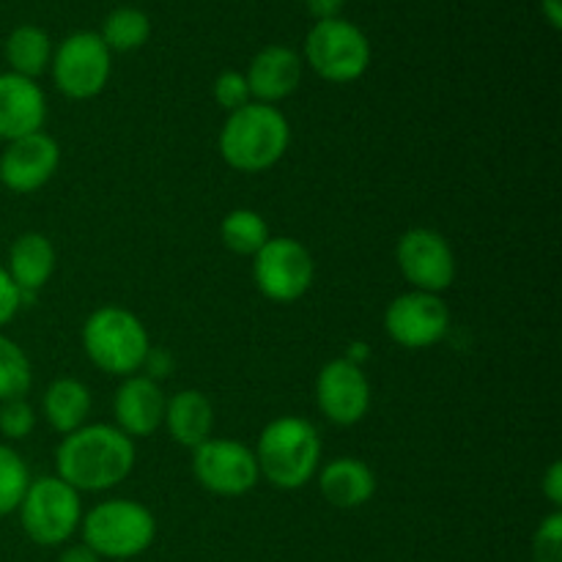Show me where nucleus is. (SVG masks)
<instances>
[{"label": "nucleus", "instance_id": "obj_1", "mask_svg": "<svg viewBox=\"0 0 562 562\" xmlns=\"http://www.w3.org/2000/svg\"><path fill=\"white\" fill-rule=\"evenodd\" d=\"M135 439L113 423H86L55 448V475L75 492H110L132 475Z\"/></svg>", "mask_w": 562, "mask_h": 562}, {"label": "nucleus", "instance_id": "obj_2", "mask_svg": "<svg viewBox=\"0 0 562 562\" xmlns=\"http://www.w3.org/2000/svg\"><path fill=\"white\" fill-rule=\"evenodd\" d=\"M291 124L278 104L250 102L234 110L220 130V157L239 173H263L285 157Z\"/></svg>", "mask_w": 562, "mask_h": 562}, {"label": "nucleus", "instance_id": "obj_3", "mask_svg": "<svg viewBox=\"0 0 562 562\" xmlns=\"http://www.w3.org/2000/svg\"><path fill=\"white\" fill-rule=\"evenodd\" d=\"M252 453L263 481L283 492H296L307 486L322 467V437L305 417L283 415L263 426Z\"/></svg>", "mask_w": 562, "mask_h": 562}, {"label": "nucleus", "instance_id": "obj_4", "mask_svg": "<svg viewBox=\"0 0 562 562\" xmlns=\"http://www.w3.org/2000/svg\"><path fill=\"white\" fill-rule=\"evenodd\" d=\"M86 357L110 376H135L146 366L151 338L140 318L121 305H102L80 329Z\"/></svg>", "mask_w": 562, "mask_h": 562}, {"label": "nucleus", "instance_id": "obj_5", "mask_svg": "<svg viewBox=\"0 0 562 562\" xmlns=\"http://www.w3.org/2000/svg\"><path fill=\"white\" fill-rule=\"evenodd\" d=\"M80 536L99 560H132L151 549L157 519L137 499L110 497L82 514Z\"/></svg>", "mask_w": 562, "mask_h": 562}, {"label": "nucleus", "instance_id": "obj_6", "mask_svg": "<svg viewBox=\"0 0 562 562\" xmlns=\"http://www.w3.org/2000/svg\"><path fill=\"white\" fill-rule=\"evenodd\" d=\"M16 514L22 530L36 547L55 549L69 543L80 532L86 510H82L80 492H75L58 475H44L31 481Z\"/></svg>", "mask_w": 562, "mask_h": 562}, {"label": "nucleus", "instance_id": "obj_7", "mask_svg": "<svg viewBox=\"0 0 562 562\" xmlns=\"http://www.w3.org/2000/svg\"><path fill=\"white\" fill-rule=\"evenodd\" d=\"M302 60L322 80L346 86V82L360 80L371 66V42L360 25L344 16L322 20L307 31Z\"/></svg>", "mask_w": 562, "mask_h": 562}, {"label": "nucleus", "instance_id": "obj_8", "mask_svg": "<svg viewBox=\"0 0 562 562\" xmlns=\"http://www.w3.org/2000/svg\"><path fill=\"white\" fill-rule=\"evenodd\" d=\"M110 71H113V53L97 31L71 33L53 49L49 75L55 88L77 102L99 97L108 86Z\"/></svg>", "mask_w": 562, "mask_h": 562}, {"label": "nucleus", "instance_id": "obj_9", "mask_svg": "<svg viewBox=\"0 0 562 562\" xmlns=\"http://www.w3.org/2000/svg\"><path fill=\"white\" fill-rule=\"evenodd\" d=\"M316 263L311 250L291 236H272L252 256V280L261 296L278 305H291L311 291Z\"/></svg>", "mask_w": 562, "mask_h": 562}, {"label": "nucleus", "instance_id": "obj_10", "mask_svg": "<svg viewBox=\"0 0 562 562\" xmlns=\"http://www.w3.org/2000/svg\"><path fill=\"white\" fill-rule=\"evenodd\" d=\"M192 475L214 497H245L261 481L252 448L217 437L192 450Z\"/></svg>", "mask_w": 562, "mask_h": 562}, {"label": "nucleus", "instance_id": "obj_11", "mask_svg": "<svg viewBox=\"0 0 562 562\" xmlns=\"http://www.w3.org/2000/svg\"><path fill=\"white\" fill-rule=\"evenodd\" d=\"M450 329V307L439 294L404 291L384 311V333L395 346L423 351L437 346Z\"/></svg>", "mask_w": 562, "mask_h": 562}, {"label": "nucleus", "instance_id": "obj_12", "mask_svg": "<svg viewBox=\"0 0 562 562\" xmlns=\"http://www.w3.org/2000/svg\"><path fill=\"white\" fill-rule=\"evenodd\" d=\"M395 263L415 291L439 294L456 280V252L439 231L409 228L395 245Z\"/></svg>", "mask_w": 562, "mask_h": 562}, {"label": "nucleus", "instance_id": "obj_13", "mask_svg": "<svg viewBox=\"0 0 562 562\" xmlns=\"http://www.w3.org/2000/svg\"><path fill=\"white\" fill-rule=\"evenodd\" d=\"M316 406L333 426H357L371 409V382L357 362L338 357L316 376Z\"/></svg>", "mask_w": 562, "mask_h": 562}, {"label": "nucleus", "instance_id": "obj_14", "mask_svg": "<svg viewBox=\"0 0 562 562\" xmlns=\"http://www.w3.org/2000/svg\"><path fill=\"white\" fill-rule=\"evenodd\" d=\"M58 162V140L44 130L16 137V140L5 143L3 154H0V184L16 195H31L53 179Z\"/></svg>", "mask_w": 562, "mask_h": 562}, {"label": "nucleus", "instance_id": "obj_15", "mask_svg": "<svg viewBox=\"0 0 562 562\" xmlns=\"http://www.w3.org/2000/svg\"><path fill=\"white\" fill-rule=\"evenodd\" d=\"M165 398L159 382H154L146 373L126 376L113 395V417L115 428L130 439H146L162 428L165 420Z\"/></svg>", "mask_w": 562, "mask_h": 562}, {"label": "nucleus", "instance_id": "obj_16", "mask_svg": "<svg viewBox=\"0 0 562 562\" xmlns=\"http://www.w3.org/2000/svg\"><path fill=\"white\" fill-rule=\"evenodd\" d=\"M305 60L289 44H269L252 55L245 77L250 86L252 102L278 104L300 88Z\"/></svg>", "mask_w": 562, "mask_h": 562}, {"label": "nucleus", "instance_id": "obj_17", "mask_svg": "<svg viewBox=\"0 0 562 562\" xmlns=\"http://www.w3.org/2000/svg\"><path fill=\"white\" fill-rule=\"evenodd\" d=\"M47 124V97L42 86L31 77H20L14 71L0 75V140L42 132Z\"/></svg>", "mask_w": 562, "mask_h": 562}, {"label": "nucleus", "instance_id": "obj_18", "mask_svg": "<svg viewBox=\"0 0 562 562\" xmlns=\"http://www.w3.org/2000/svg\"><path fill=\"white\" fill-rule=\"evenodd\" d=\"M316 477L322 497L340 510L362 508L376 494V475L366 461L355 459V456L327 461L324 467H318Z\"/></svg>", "mask_w": 562, "mask_h": 562}, {"label": "nucleus", "instance_id": "obj_19", "mask_svg": "<svg viewBox=\"0 0 562 562\" xmlns=\"http://www.w3.org/2000/svg\"><path fill=\"white\" fill-rule=\"evenodd\" d=\"M55 267H58L55 245L47 236L38 234V231H27V234H20L11 241L9 258H5V272L14 280L16 289L22 291L25 302L49 283Z\"/></svg>", "mask_w": 562, "mask_h": 562}, {"label": "nucleus", "instance_id": "obj_20", "mask_svg": "<svg viewBox=\"0 0 562 562\" xmlns=\"http://www.w3.org/2000/svg\"><path fill=\"white\" fill-rule=\"evenodd\" d=\"M170 439L187 450H195L214 431V406L201 390H181L165 404V420Z\"/></svg>", "mask_w": 562, "mask_h": 562}, {"label": "nucleus", "instance_id": "obj_21", "mask_svg": "<svg viewBox=\"0 0 562 562\" xmlns=\"http://www.w3.org/2000/svg\"><path fill=\"white\" fill-rule=\"evenodd\" d=\"M91 406L93 398L88 384H82L75 376H60L55 382H49V387L44 390L42 415L55 434L66 437V434L86 426L88 415H91Z\"/></svg>", "mask_w": 562, "mask_h": 562}, {"label": "nucleus", "instance_id": "obj_22", "mask_svg": "<svg viewBox=\"0 0 562 562\" xmlns=\"http://www.w3.org/2000/svg\"><path fill=\"white\" fill-rule=\"evenodd\" d=\"M53 38L38 25H20L5 38V64L20 77L38 80L53 64Z\"/></svg>", "mask_w": 562, "mask_h": 562}, {"label": "nucleus", "instance_id": "obj_23", "mask_svg": "<svg viewBox=\"0 0 562 562\" xmlns=\"http://www.w3.org/2000/svg\"><path fill=\"white\" fill-rule=\"evenodd\" d=\"M220 239L234 256L252 258L272 239V234H269L267 220L256 209H234L220 223Z\"/></svg>", "mask_w": 562, "mask_h": 562}, {"label": "nucleus", "instance_id": "obj_24", "mask_svg": "<svg viewBox=\"0 0 562 562\" xmlns=\"http://www.w3.org/2000/svg\"><path fill=\"white\" fill-rule=\"evenodd\" d=\"M99 36L108 44L110 53H135L151 36V20L146 16V11L135 9V5H121L104 16Z\"/></svg>", "mask_w": 562, "mask_h": 562}, {"label": "nucleus", "instance_id": "obj_25", "mask_svg": "<svg viewBox=\"0 0 562 562\" xmlns=\"http://www.w3.org/2000/svg\"><path fill=\"white\" fill-rule=\"evenodd\" d=\"M33 384V368L25 349L0 333V401L25 398Z\"/></svg>", "mask_w": 562, "mask_h": 562}, {"label": "nucleus", "instance_id": "obj_26", "mask_svg": "<svg viewBox=\"0 0 562 562\" xmlns=\"http://www.w3.org/2000/svg\"><path fill=\"white\" fill-rule=\"evenodd\" d=\"M31 481L25 459L11 445H0V516H9L20 508Z\"/></svg>", "mask_w": 562, "mask_h": 562}, {"label": "nucleus", "instance_id": "obj_27", "mask_svg": "<svg viewBox=\"0 0 562 562\" xmlns=\"http://www.w3.org/2000/svg\"><path fill=\"white\" fill-rule=\"evenodd\" d=\"M36 428V409L27 398L0 401V434L11 442L27 439Z\"/></svg>", "mask_w": 562, "mask_h": 562}, {"label": "nucleus", "instance_id": "obj_28", "mask_svg": "<svg viewBox=\"0 0 562 562\" xmlns=\"http://www.w3.org/2000/svg\"><path fill=\"white\" fill-rule=\"evenodd\" d=\"M212 93H214V102H217L225 113H234V110L245 108V104L252 102V93H250V86H247L245 71H236V69L220 71L217 80H214L212 86Z\"/></svg>", "mask_w": 562, "mask_h": 562}, {"label": "nucleus", "instance_id": "obj_29", "mask_svg": "<svg viewBox=\"0 0 562 562\" xmlns=\"http://www.w3.org/2000/svg\"><path fill=\"white\" fill-rule=\"evenodd\" d=\"M532 562H562V514L552 510L543 516L532 536Z\"/></svg>", "mask_w": 562, "mask_h": 562}, {"label": "nucleus", "instance_id": "obj_30", "mask_svg": "<svg viewBox=\"0 0 562 562\" xmlns=\"http://www.w3.org/2000/svg\"><path fill=\"white\" fill-rule=\"evenodd\" d=\"M22 305H25V296L16 289L14 280L9 278L5 267H0V329L20 313Z\"/></svg>", "mask_w": 562, "mask_h": 562}, {"label": "nucleus", "instance_id": "obj_31", "mask_svg": "<svg viewBox=\"0 0 562 562\" xmlns=\"http://www.w3.org/2000/svg\"><path fill=\"white\" fill-rule=\"evenodd\" d=\"M541 492H543V497L552 503V508L560 510V505H562V464L560 461H552V464H549L547 475H543V481H541Z\"/></svg>", "mask_w": 562, "mask_h": 562}, {"label": "nucleus", "instance_id": "obj_32", "mask_svg": "<svg viewBox=\"0 0 562 562\" xmlns=\"http://www.w3.org/2000/svg\"><path fill=\"white\" fill-rule=\"evenodd\" d=\"M307 11L316 16V22L322 20H335L344 11V0H305Z\"/></svg>", "mask_w": 562, "mask_h": 562}, {"label": "nucleus", "instance_id": "obj_33", "mask_svg": "<svg viewBox=\"0 0 562 562\" xmlns=\"http://www.w3.org/2000/svg\"><path fill=\"white\" fill-rule=\"evenodd\" d=\"M58 562H102V560H99L97 552H91V549L80 541V543H71V547H66L64 552L58 554Z\"/></svg>", "mask_w": 562, "mask_h": 562}, {"label": "nucleus", "instance_id": "obj_34", "mask_svg": "<svg viewBox=\"0 0 562 562\" xmlns=\"http://www.w3.org/2000/svg\"><path fill=\"white\" fill-rule=\"evenodd\" d=\"M541 11L554 31L562 27V0H541Z\"/></svg>", "mask_w": 562, "mask_h": 562}]
</instances>
